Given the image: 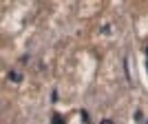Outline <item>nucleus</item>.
<instances>
[{"label":"nucleus","mask_w":148,"mask_h":124,"mask_svg":"<svg viewBox=\"0 0 148 124\" xmlns=\"http://www.w3.org/2000/svg\"><path fill=\"white\" fill-rule=\"evenodd\" d=\"M144 124H148V120H144Z\"/></svg>","instance_id":"20e7f679"},{"label":"nucleus","mask_w":148,"mask_h":124,"mask_svg":"<svg viewBox=\"0 0 148 124\" xmlns=\"http://www.w3.org/2000/svg\"><path fill=\"white\" fill-rule=\"evenodd\" d=\"M51 122L53 124H64V118H62L60 113H53V115H51Z\"/></svg>","instance_id":"f03ea898"},{"label":"nucleus","mask_w":148,"mask_h":124,"mask_svg":"<svg viewBox=\"0 0 148 124\" xmlns=\"http://www.w3.org/2000/svg\"><path fill=\"white\" fill-rule=\"evenodd\" d=\"M99 124H115V122H113V120H108V118H106V120H102V122H99Z\"/></svg>","instance_id":"7ed1b4c3"},{"label":"nucleus","mask_w":148,"mask_h":124,"mask_svg":"<svg viewBox=\"0 0 148 124\" xmlns=\"http://www.w3.org/2000/svg\"><path fill=\"white\" fill-rule=\"evenodd\" d=\"M9 80L11 82H20L22 80V73H20V71H9Z\"/></svg>","instance_id":"f257e3e1"},{"label":"nucleus","mask_w":148,"mask_h":124,"mask_svg":"<svg viewBox=\"0 0 148 124\" xmlns=\"http://www.w3.org/2000/svg\"><path fill=\"white\" fill-rule=\"evenodd\" d=\"M146 53H148V47H146Z\"/></svg>","instance_id":"39448f33"}]
</instances>
